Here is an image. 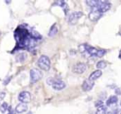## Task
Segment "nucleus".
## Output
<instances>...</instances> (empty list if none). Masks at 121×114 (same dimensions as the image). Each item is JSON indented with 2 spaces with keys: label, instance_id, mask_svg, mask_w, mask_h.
<instances>
[{
  "label": "nucleus",
  "instance_id": "nucleus-7",
  "mask_svg": "<svg viewBox=\"0 0 121 114\" xmlns=\"http://www.w3.org/2000/svg\"><path fill=\"white\" fill-rule=\"evenodd\" d=\"M86 68H87V65L85 64V63H83V62H78V63H77L75 66H74V68H73V70H74V72L76 73H83L85 71H86Z\"/></svg>",
  "mask_w": 121,
  "mask_h": 114
},
{
  "label": "nucleus",
  "instance_id": "nucleus-16",
  "mask_svg": "<svg viewBox=\"0 0 121 114\" xmlns=\"http://www.w3.org/2000/svg\"><path fill=\"white\" fill-rule=\"evenodd\" d=\"M15 58H16V61L17 62H23L26 58V55L25 53H19V54L16 55V57Z\"/></svg>",
  "mask_w": 121,
  "mask_h": 114
},
{
  "label": "nucleus",
  "instance_id": "nucleus-19",
  "mask_svg": "<svg viewBox=\"0 0 121 114\" xmlns=\"http://www.w3.org/2000/svg\"><path fill=\"white\" fill-rule=\"evenodd\" d=\"M95 114H107V107L105 106H101L97 108Z\"/></svg>",
  "mask_w": 121,
  "mask_h": 114
},
{
  "label": "nucleus",
  "instance_id": "nucleus-23",
  "mask_svg": "<svg viewBox=\"0 0 121 114\" xmlns=\"http://www.w3.org/2000/svg\"><path fill=\"white\" fill-rule=\"evenodd\" d=\"M54 81H55V80H54L52 77H48V78L46 79V84H47V85H51V86H52V85H53V83H54Z\"/></svg>",
  "mask_w": 121,
  "mask_h": 114
},
{
  "label": "nucleus",
  "instance_id": "nucleus-1",
  "mask_svg": "<svg viewBox=\"0 0 121 114\" xmlns=\"http://www.w3.org/2000/svg\"><path fill=\"white\" fill-rule=\"evenodd\" d=\"M14 37L17 42V46L15 47V49H17L18 47L19 49H27L33 39L31 33L24 25H20L16 28L14 32Z\"/></svg>",
  "mask_w": 121,
  "mask_h": 114
},
{
  "label": "nucleus",
  "instance_id": "nucleus-13",
  "mask_svg": "<svg viewBox=\"0 0 121 114\" xmlns=\"http://www.w3.org/2000/svg\"><path fill=\"white\" fill-rule=\"evenodd\" d=\"M117 102H118V98H117V96L112 95V96H110V97L107 99L106 104H107V106H113V105L117 104Z\"/></svg>",
  "mask_w": 121,
  "mask_h": 114
},
{
  "label": "nucleus",
  "instance_id": "nucleus-21",
  "mask_svg": "<svg viewBox=\"0 0 121 114\" xmlns=\"http://www.w3.org/2000/svg\"><path fill=\"white\" fill-rule=\"evenodd\" d=\"M8 109H9V106H8V104L6 102H4L3 104H1V106H0V111L2 113H5Z\"/></svg>",
  "mask_w": 121,
  "mask_h": 114
},
{
  "label": "nucleus",
  "instance_id": "nucleus-29",
  "mask_svg": "<svg viewBox=\"0 0 121 114\" xmlns=\"http://www.w3.org/2000/svg\"><path fill=\"white\" fill-rule=\"evenodd\" d=\"M120 105H121V103H120Z\"/></svg>",
  "mask_w": 121,
  "mask_h": 114
},
{
  "label": "nucleus",
  "instance_id": "nucleus-26",
  "mask_svg": "<svg viewBox=\"0 0 121 114\" xmlns=\"http://www.w3.org/2000/svg\"><path fill=\"white\" fill-rule=\"evenodd\" d=\"M5 96H6V93H5V92H3V91H2V92H0V101H1V100H3Z\"/></svg>",
  "mask_w": 121,
  "mask_h": 114
},
{
  "label": "nucleus",
  "instance_id": "nucleus-6",
  "mask_svg": "<svg viewBox=\"0 0 121 114\" xmlns=\"http://www.w3.org/2000/svg\"><path fill=\"white\" fill-rule=\"evenodd\" d=\"M97 8L100 13H104L111 8V3L108 1H100V4L97 6Z\"/></svg>",
  "mask_w": 121,
  "mask_h": 114
},
{
  "label": "nucleus",
  "instance_id": "nucleus-4",
  "mask_svg": "<svg viewBox=\"0 0 121 114\" xmlns=\"http://www.w3.org/2000/svg\"><path fill=\"white\" fill-rule=\"evenodd\" d=\"M82 16V12L80 11H75V12H72L68 15L67 17V20H68V23L70 24H77L78 20Z\"/></svg>",
  "mask_w": 121,
  "mask_h": 114
},
{
  "label": "nucleus",
  "instance_id": "nucleus-11",
  "mask_svg": "<svg viewBox=\"0 0 121 114\" xmlns=\"http://www.w3.org/2000/svg\"><path fill=\"white\" fill-rule=\"evenodd\" d=\"M101 16H102V13H100V12H95V11H91V12L89 13V15H88V17H89V19H90L91 21H97L98 19L101 18Z\"/></svg>",
  "mask_w": 121,
  "mask_h": 114
},
{
  "label": "nucleus",
  "instance_id": "nucleus-25",
  "mask_svg": "<svg viewBox=\"0 0 121 114\" xmlns=\"http://www.w3.org/2000/svg\"><path fill=\"white\" fill-rule=\"evenodd\" d=\"M10 79H11V76H9V77H8V78H7L5 81H3V84H4V85H7V84H8V83L10 81Z\"/></svg>",
  "mask_w": 121,
  "mask_h": 114
},
{
  "label": "nucleus",
  "instance_id": "nucleus-27",
  "mask_svg": "<svg viewBox=\"0 0 121 114\" xmlns=\"http://www.w3.org/2000/svg\"><path fill=\"white\" fill-rule=\"evenodd\" d=\"M119 58H121V50H120V53H119Z\"/></svg>",
  "mask_w": 121,
  "mask_h": 114
},
{
  "label": "nucleus",
  "instance_id": "nucleus-15",
  "mask_svg": "<svg viewBox=\"0 0 121 114\" xmlns=\"http://www.w3.org/2000/svg\"><path fill=\"white\" fill-rule=\"evenodd\" d=\"M54 5L60 6V7L64 9V12H65V13H66V12H67V10H68V6H67L66 2H64V1H57V2H55V3H54Z\"/></svg>",
  "mask_w": 121,
  "mask_h": 114
},
{
  "label": "nucleus",
  "instance_id": "nucleus-12",
  "mask_svg": "<svg viewBox=\"0 0 121 114\" xmlns=\"http://www.w3.org/2000/svg\"><path fill=\"white\" fill-rule=\"evenodd\" d=\"M101 75H102V72H101L100 70H95V71H94V72L90 74V76H89L88 79H90V80H92V81H95V79H97V78L100 77Z\"/></svg>",
  "mask_w": 121,
  "mask_h": 114
},
{
  "label": "nucleus",
  "instance_id": "nucleus-2",
  "mask_svg": "<svg viewBox=\"0 0 121 114\" xmlns=\"http://www.w3.org/2000/svg\"><path fill=\"white\" fill-rule=\"evenodd\" d=\"M37 65L40 69L43 71H48L50 69V59L46 56H41L37 61Z\"/></svg>",
  "mask_w": 121,
  "mask_h": 114
},
{
  "label": "nucleus",
  "instance_id": "nucleus-10",
  "mask_svg": "<svg viewBox=\"0 0 121 114\" xmlns=\"http://www.w3.org/2000/svg\"><path fill=\"white\" fill-rule=\"evenodd\" d=\"M26 109H27V105L25 104V103H20L15 107V111L17 113H24V112L26 111Z\"/></svg>",
  "mask_w": 121,
  "mask_h": 114
},
{
  "label": "nucleus",
  "instance_id": "nucleus-24",
  "mask_svg": "<svg viewBox=\"0 0 121 114\" xmlns=\"http://www.w3.org/2000/svg\"><path fill=\"white\" fill-rule=\"evenodd\" d=\"M95 106H97V107H99V106H103V100H98V101H96V103L95 104Z\"/></svg>",
  "mask_w": 121,
  "mask_h": 114
},
{
  "label": "nucleus",
  "instance_id": "nucleus-8",
  "mask_svg": "<svg viewBox=\"0 0 121 114\" xmlns=\"http://www.w3.org/2000/svg\"><path fill=\"white\" fill-rule=\"evenodd\" d=\"M94 85H95V81H92V80H90V79H86V80H84V82H83L82 85H81L82 90H84V91H89V90H91L93 89Z\"/></svg>",
  "mask_w": 121,
  "mask_h": 114
},
{
  "label": "nucleus",
  "instance_id": "nucleus-9",
  "mask_svg": "<svg viewBox=\"0 0 121 114\" xmlns=\"http://www.w3.org/2000/svg\"><path fill=\"white\" fill-rule=\"evenodd\" d=\"M65 87H66V84L62 80H60V79L55 80L54 83H53V85H52V88L55 90H61L65 89Z\"/></svg>",
  "mask_w": 121,
  "mask_h": 114
},
{
  "label": "nucleus",
  "instance_id": "nucleus-14",
  "mask_svg": "<svg viewBox=\"0 0 121 114\" xmlns=\"http://www.w3.org/2000/svg\"><path fill=\"white\" fill-rule=\"evenodd\" d=\"M57 33H58V26H57V24H54L51 26V28L49 29L48 36H49V37H54Z\"/></svg>",
  "mask_w": 121,
  "mask_h": 114
},
{
  "label": "nucleus",
  "instance_id": "nucleus-3",
  "mask_svg": "<svg viewBox=\"0 0 121 114\" xmlns=\"http://www.w3.org/2000/svg\"><path fill=\"white\" fill-rule=\"evenodd\" d=\"M43 77V73L36 68H33L30 70V82L36 83Z\"/></svg>",
  "mask_w": 121,
  "mask_h": 114
},
{
  "label": "nucleus",
  "instance_id": "nucleus-5",
  "mask_svg": "<svg viewBox=\"0 0 121 114\" xmlns=\"http://www.w3.org/2000/svg\"><path fill=\"white\" fill-rule=\"evenodd\" d=\"M18 100H19L20 102H22V103L26 104V103L30 102V100H31V95H30V93H29L28 91H21V92L18 94Z\"/></svg>",
  "mask_w": 121,
  "mask_h": 114
},
{
  "label": "nucleus",
  "instance_id": "nucleus-20",
  "mask_svg": "<svg viewBox=\"0 0 121 114\" xmlns=\"http://www.w3.org/2000/svg\"><path fill=\"white\" fill-rule=\"evenodd\" d=\"M89 47H90V45H88V44H86V43H84V44H80V45L78 46V50H79L80 53H84L85 51L88 50Z\"/></svg>",
  "mask_w": 121,
  "mask_h": 114
},
{
  "label": "nucleus",
  "instance_id": "nucleus-22",
  "mask_svg": "<svg viewBox=\"0 0 121 114\" xmlns=\"http://www.w3.org/2000/svg\"><path fill=\"white\" fill-rule=\"evenodd\" d=\"M105 54H106V51H105L104 49H99V50H97L95 57H103Z\"/></svg>",
  "mask_w": 121,
  "mask_h": 114
},
{
  "label": "nucleus",
  "instance_id": "nucleus-28",
  "mask_svg": "<svg viewBox=\"0 0 121 114\" xmlns=\"http://www.w3.org/2000/svg\"><path fill=\"white\" fill-rule=\"evenodd\" d=\"M27 114H33V113H32V112H31V111H29V112H28V113H27Z\"/></svg>",
  "mask_w": 121,
  "mask_h": 114
},
{
  "label": "nucleus",
  "instance_id": "nucleus-17",
  "mask_svg": "<svg viewBox=\"0 0 121 114\" xmlns=\"http://www.w3.org/2000/svg\"><path fill=\"white\" fill-rule=\"evenodd\" d=\"M87 4V6L91 7V8H94V7H96L100 4V1H94V0H88L85 2Z\"/></svg>",
  "mask_w": 121,
  "mask_h": 114
},
{
  "label": "nucleus",
  "instance_id": "nucleus-18",
  "mask_svg": "<svg viewBox=\"0 0 121 114\" xmlns=\"http://www.w3.org/2000/svg\"><path fill=\"white\" fill-rule=\"evenodd\" d=\"M106 66H107V62L104 61V60H100V61H98L96 63V68L98 70H102V69L106 68Z\"/></svg>",
  "mask_w": 121,
  "mask_h": 114
}]
</instances>
